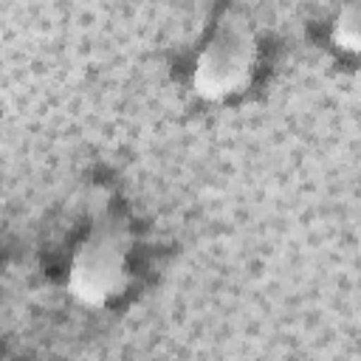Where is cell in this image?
<instances>
[{"mask_svg": "<svg viewBox=\"0 0 361 361\" xmlns=\"http://www.w3.org/2000/svg\"><path fill=\"white\" fill-rule=\"evenodd\" d=\"M259 42L254 25L240 11H226L192 62V90L203 102L240 96L257 71Z\"/></svg>", "mask_w": 361, "mask_h": 361, "instance_id": "cell-1", "label": "cell"}, {"mask_svg": "<svg viewBox=\"0 0 361 361\" xmlns=\"http://www.w3.org/2000/svg\"><path fill=\"white\" fill-rule=\"evenodd\" d=\"M130 248L127 226L102 220L76 245L68 265V293L85 307H107L130 285Z\"/></svg>", "mask_w": 361, "mask_h": 361, "instance_id": "cell-2", "label": "cell"}, {"mask_svg": "<svg viewBox=\"0 0 361 361\" xmlns=\"http://www.w3.org/2000/svg\"><path fill=\"white\" fill-rule=\"evenodd\" d=\"M330 39L338 51L344 54H358V0H344L333 28H330Z\"/></svg>", "mask_w": 361, "mask_h": 361, "instance_id": "cell-3", "label": "cell"}]
</instances>
